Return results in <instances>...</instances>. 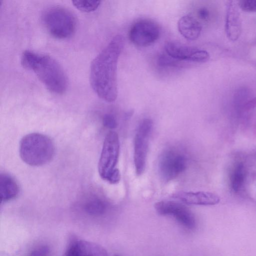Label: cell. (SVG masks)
<instances>
[{"label": "cell", "instance_id": "cell-22", "mask_svg": "<svg viewBox=\"0 0 256 256\" xmlns=\"http://www.w3.org/2000/svg\"><path fill=\"white\" fill-rule=\"evenodd\" d=\"M176 60L168 55H162L159 57L158 62L162 66H175L176 64Z\"/></svg>", "mask_w": 256, "mask_h": 256}, {"label": "cell", "instance_id": "cell-13", "mask_svg": "<svg viewBox=\"0 0 256 256\" xmlns=\"http://www.w3.org/2000/svg\"><path fill=\"white\" fill-rule=\"evenodd\" d=\"M63 256H108L101 246L84 240L72 242Z\"/></svg>", "mask_w": 256, "mask_h": 256}, {"label": "cell", "instance_id": "cell-3", "mask_svg": "<svg viewBox=\"0 0 256 256\" xmlns=\"http://www.w3.org/2000/svg\"><path fill=\"white\" fill-rule=\"evenodd\" d=\"M55 147L48 136L33 132L24 136L20 144V155L22 160L31 166H41L54 158Z\"/></svg>", "mask_w": 256, "mask_h": 256}, {"label": "cell", "instance_id": "cell-10", "mask_svg": "<svg viewBox=\"0 0 256 256\" xmlns=\"http://www.w3.org/2000/svg\"><path fill=\"white\" fill-rule=\"evenodd\" d=\"M164 49L168 56L178 60L205 62L210 58V54L207 51L178 42H167L164 45Z\"/></svg>", "mask_w": 256, "mask_h": 256}, {"label": "cell", "instance_id": "cell-11", "mask_svg": "<svg viewBox=\"0 0 256 256\" xmlns=\"http://www.w3.org/2000/svg\"><path fill=\"white\" fill-rule=\"evenodd\" d=\"M239 8L238 1L227 2L225 30L228 38L232 42L237 40L242 32Z\"/></svg>", "mask_w": 256, "mask_h": 256}, {"label": "cell", "instance_id": "cell-18", "mask_svg": "<svg viewBox=\"0 0 256 256\" xmlns=\"http://www.w3.org/2000/svg\"><path fill=\"white\" fill-rule=\"evenodd\" d=\"M73 5L82 12H91L95 10L100 6V0H73Z\"/></svg>", "mask_w": 256, "mask_h": 256}, {"label": "cell", "instance_id": "cell-1", "mask_svg": "<svg viewBox=\"0 0 256 256\" xmlns=\"http://www.w3.org/2000/svg\"><path fill=\"white\" fill-rule=\"evenodd\" d=\"M124 44L122 35L115 36L90 64L91 86L98 97L108 102L115 101L118 96V62Z\"/></svg>", "mask_w": 256, "mask_h": 256}, {"label": "cell", "instance_id": "cell-9", "mask_svg": "<svg viewBox=\"0 0 256 256\" xmlns=\"http://www.w3.org/2000/svg\"><path fill=\"white\" fill-rule=\"evenodd\" d=\"M157 212L162 216H172L183 226L193 229L196 220L192 212L184 205L174 201L162 200L154 204Z\"/></svg>", "mask_w": 256, "mask_h": 256}, {"label": "cell", "instance_id": "cell-17", "mask_svg": "<svg viewBox=\"0 0 256 256\" xmlns=\"http://www.w3.org/2000/svg\"><path fill=\"white\" fill-rule=\"evenodd\" d=\"M106 208L105 202L102 200L95 198L87 202L84 205V210L86 213L92 216L102 214Z\"/></svg>", "mask_w": 256, "mask_h": 256}, {"label": "cell", "instance_id": "cell-6", "mask_svg": "<svg viewBox=\"0 0 256 256\" xmlns=\"http://www.w3.org/2000/svg\"><path fill=\"white\" fill-rule=\"evenodd\" d=\"M153 128L150 118H144L140 124L134 138V164L136 174L142 175L146 168L150 136Z\"/></svg>", "mask_w": 256, "mask_h": 256}, {"label": "cell", "instance_id": "cell-16", "mask_svg": "<svg viewBox=\"0 0 256 256\" xmlns=\"http://www.w3.org/2000/svg\"><path fill=\"white\" fill-rule=\"evenodd\" d=\"M244 165L242 164H236L232 170L230 177L231 186L234 191L238 192L240 190L244 184Z\"/></svg>", "mask_w": 256, "mask_h": 256}, {"label": "cell", "instance_id": "cell-19", "mask_svg": "<svg viewBox=\"0 0 256 256\" xmlns=\"http://www.w3.org/2000/svg\"><path fill=\"white\" fill-rule=\"evenodd\" d=\"M239 8L246 12H256V0H240L238 1Z\"/></svg>", "mask_w": 256, "mask_h": 256}, {"label": "cell", "instance_id": "cell-14", "mask_svg": "<svg viewBox=\"0 0 256 256\" xmlns=\"http://www.w3.org/2000/svg\"><path fill=\"white\" fill-rule=\"evenodd\" d=\"M180 33L186 39L194 40L200 36L202 27L200 22L190 15L180 18L178 22Z\"/></svg>", "mask_w": 256, "mask_h": 256}, {"label": "cell", "instance_id": "cell-21", "mask_svg": "<svg viewBox=\"0 0 256 256\" xmlns=\"http://www.w3.org/2000/svg\"><path fill=\"white\" fill-rule=\"evenodd\" d=\"M50 250L46 246H40L33 250L30 256H50Z\"/></svg>", "mask_w": 256, "mask_h": 256}, {"label": "cell", "instance_id": "cell-24", "mask_svg": "<svg viewBox=\"0 0 256 256\" xmlns=\"http://www.w3.org/2000/svg\"><path fill=\"white\" fill-rule=\"evenodd\" d=\"M114 256H118V255H114Z\"/></svg>", "mask_w": 256, "mask_h": 256}, {"label": "cell", "instance_id": "cell-20", "mask_svg": "<svg viewBox=\"0 0 256 256\" xmlns=\"http://www.w3.org/2000/svg\"><path fill=\"white\" fill-rule=\"evenodd\" d=\"M102 124L106 128L110 130L116 128L118 126L116 118L110 114H106L104 116Z\"/></svg>", "mask_w": 256, "mask_h": 256}, {"label": "cell", "instance_id": "cell-8", "mask_svg": "<svg viewBox=\"0 0 256 256\" xmlns=\"http://www.w3.org/2000/svg\"><path fill=\"white\" fill-rule=\"evenodd\" d=\"M160 30L154 22L148 20L138 21L131 27L129 38L134 44L147 46L154 44L158 38Z\"/></svg>", "mask_w": 256, "mask_h": 256}, {"label": "cell", "instance_id": "cell-12", "mask_svg": "<svg viewBox=\"0 0 256 256\" xmlns=\"http://www.w3.org/2000/svg\"><path fill=\"white\" fill-rule=\"evenodd\" d=\"M172 197L186 204L193 205L212 206L220 201V197L216 194L204 191H180L173 194Z\"/></svg>", "mask_w": 256, "mask_h": 256}, {"label": "cell", "instance_id": "cell-2", "mask_svg": "<svg viewBox=\"0 0 256 256\" xmlns=\"http://www.w3.org/2000/svg\"><path fill=\"white\" fill-rule=\"evenodd\" d=\"M21 64L25 68L32 70L50 92L62 94L66 90V74L62 66L52 57L26 50L22 53Z\"/></svg>", "mask_w": 256, "mask_h": 256}, {"label": "cell", "instance_id": "cell-4", "mask_svg": "<svg viewBox=\"0 0 256 256\" xmlns=\"http://www.w3.org/2000/svg\"><path fill=\"white\" fill-rule=\"evenodd\" d=\"M120 144L118 134L109 132L105 137L98 164V170L102 179L111 184H118L121 175L116 168L118 161Z\"/></svg>", "mask_w": 256, "mask_h": 256}, {"label": "cell", "instance_id": "cell-5", "mask_svg": "<svg viewBox=\"0 0 256 256\" xmlns=\"http://www.w3.org/2000/svg\"><path fill=\"white\" fill-rule=\"evenodd\" d=\"M42 20L47 31L53 37L65 39L74 34L76 28L74 15L69 10L60 6L50 7L44 12Z\"/></svg>", "mask_w": 256, "mask_h": 256}, {"label": "cell", "instance_id": "cell-15", "mask_svg": "<svg viewBox=\"0 0 256 256\" xmlns=\"http://www.w3.org/2000/svg\"><path fill=\"white\" fill-rule=\"evenodd\" d=\"M19 186L10 175L1 173L0 175V195L1 202H7L15 198L19 193Z\"/></svg>", "mask_w": 256, "mask_h": 256}, {"label": "cell", "instance_id": "cell-7", "mask_svg": "<svg viewBox=\"0 0 256 256\" xmlns=\"http://www.w3.org/2000/svg\"><path fill=\"white\" fill-rule=\"evenodd\" d=\"M186 167V160L182 154L173 150H168L161 156L158 164L160 174L166 182L177 178Z\"/></svg>", "mask_w": 256, "mask_h": 256}, {"label": "cell", "instance_id": "cell-23", "mask_svg": "<svg viewBox=\"0 0 256 256\" xmlns=\"http://www.w3.org/2000/svg\"><path fill=\"white\" fill-rule=\"evenodd\" d=\"M198 14L199 18L203 20H207L209 16V12L208 10L205 8H200Z\"/></svg>", "mask_w": 256, "mask_h": 256}]
</instances>
